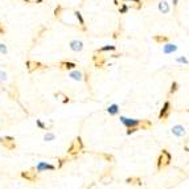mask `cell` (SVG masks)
Segmentation results:
<instances>
[{"instance_id":"obj_38","label":"cell","mask_w":189,"mask_h":189,"mask_svg":"<svg viewBox=\"0 0 189 189\" xmlns=\"http://www.w3.org/2000/svg\"><path fill=\"white\" fill-rule=\"evenodd\" d=\"M173 1V5H177V3H179V0H172Z\"/></svg>"},{"instance_id":"obj_14","label":"cell","mask_w":189,"mask_h":189,"mask_svg":"<svg viewBox=\"0 0 189 189\" xmlns=\"http://www.w3.org/2000/svg\"><path fill=\"white\" fill-rule=\"evenodd\" d=\"M138 130H149L152 127V123L149 120L144 119V120H139V125L136 126Z\"/></svg>"},{"instance_id":"obj_1","label":"cell","mask_w":189,"mask_h":189,"mask_svg":"<svg viewBox=\"0 0 189 189\" xmlns=\"http://www.w3.org/2000/svg\"><path fill=\"white\" fill-rule=\"evenodd\" d=\"M171 160H172L171 154H169L167 149H163L161 154H160V156H159V159H157V169L161 171L163 168L168 167V165L171 164Z\"/></svg>"},{"instance_id":"obj_24","label":"cell","mask_w":189,"mask_h":189,"mask_svg":"<svg viewBox=\"0 0 189 189\" xmlns=\"http://www.w3.org/2000/svg\"><path fill=\"white\" fill-rule=\"evenodd\" d=\"M56 97H61L62 98V103H67V102H70V98L67 97V95H65V94H62V93H57V94H56Z\"/></svg>"},{"instance_id":"obj_26","label":"cell","mask_w":189,"mask_h":189,"mask_svg":"<svg viewBox=\"0 0 189 189\" xmlns=\"http://www.w3.org/2000/svg\"><path fill=\"white\" fill-rule=\"evenodd\" d=\"M7 52H8L7 46H5L4 44H0V53H3V54H7Z\"/></svg>"},{"instance_id":"obj_25","label":"cell","mask_w":189,"mask_h":189,"mask_svg":"<svg viewBox=\"0 0 189 189\" xmlns=\"http://www.w3.org/2000/svg\"><path fill=\"white\" fill-rule=\"evenodd\" d=\"M128 9H130V7H128V5L123 4V5H120V7H119V13H122V15H125V13H127V12H128Z\"/></svg>"},{"instance_id":"obj_8","label":"cell","mask_w":189,"mask_h":189,"mask_svg":"<svg viewBox=\"0 0 189 189\" xmlns=\"http://www.w3.org/2000/svg\"><path fill=\"white\" fill-rule=\"evenodd\" d=\"M120 122L125 125L127 128H130V127H135L139 125V120L136 119H130V118H126V117H120Z\"/></svg>"},{"instance_id":"obj_19","label":"cell","mask_w":189,"mask_h":189,"mask_svg":"<svg viewBox=\"0 0 189 189\" xmlns=\"http://www.w3.org/2000/svg\"><path fill=\"white\" fill-rule=\"evenodd\" d=\"M126 182H128V184H135V185H142V180L139 179V177H128V179L126 180Z\"/></svg>"},{"instance_id":"obj_28","label":"cell","mask_w":189,"mask_h":189,"mask_svg":"<svg viewBox=\"0 0 189 189\" xmlns=\"http://www.w3.org/2000/svg\"><path fill=\"white\" fill-rule=\"evenodd\" d=\"M102 156L105 157V159L107 160V161H112V160H114V156H112V155H109V154H103Z\"/></svg>"},{"instance_id":"obj_2","label":"cell","mask_w":189,"mask_h":189,"mask_svg":"<svg viewBox=\"0 0 189 189\" xmlns=\"http://www.w3.org/2000/svg\"><path fill=\"white\" fill-rule=\"evenodd\" d=\"M82 149H83L82 139L78 136V138H75V139L73 140V143L70 144V147L67 148V154L72 155V156H75V155H78L81 151H82Z\"/></svg>"},{"instance_id":"obj_10","label":"cell","mask_w":189,"mask_h":189,"mask_svg":"<svg viewBox=\"0 0 189 189\" xmlns=\"http://www.w3.org/2000/svg\"><path fill=\"white\" fill-rule=\"evenodd\" d=\"M75 66H77V64L70 62V61H62V62H60L61 70H73V69H75Z\"/></svg>"},{"instance_id":"obj_17","label":"cell","mask_w":189,"mask_h":189,"mask_svg":"<svg viewBox=\"0 0 189 189\" xmlns=\"http://www.w3.org/2000/svg\"><path fill=\"white\" fill-rule=\"evenodd\" d=\"M159 11L161 13H168L169 12V4L167 1H160L159 3Z\"/></svg>"},{"instance_id":"obj_33","label":"cell","mask_w":189,"mask_h":189,"mask_svg":"<svg viewBox=\"0 0 189 189\" xmlns=\"http://www.w3.org/2000/svg\"><path fill=\"white\" fill-rule=\"evenodd\" d=\"M177 61H179V62H181V64H188V60L185 57H180Z\"/></svg>"},{"instance_id":"obj_32","label":"cell","mask_w":189,"mask_h":189,"mask_svg":"<svg viewBox=\"0 0 189 189\" xmlns=\"http://www.w3.org/2000/svg\"><path fill=\"white\" fill-rule=\"evenodd\" d=\"M4 33H5V27H4V24L0 22V35H4Z\"/></svg>"},{"instance_id":"obj_18","label":"cell","mask_w":189,"mask_h":189,"mask_svg":"<svg viewBox=\"0 0 189 189\" xmlns=\"http://www.w3.org/2000/svg\"><path fill=\"white\" fill-rule=\"evenodd\" d=\"M74 15H75V17H77L78 22H80V25L82 27V29H83V30H86V27H85V20H83V17H82V13H81L80 11H75Z\"/></svg>"},{"instance_id":"obj_29","label":"cell","mask_w":189,"mask_h":189,"mask_svg":"<svg viewBox=\"0 0 189 189\" xmlns=\"http://www.w3.org/2000/svg\"><path fill=\"white\" fill-rule=\"evenodd\" d=\"M66 161H69V159H67V157H62V159H60V164H58V168L62 167V165H64Z\"/></svg>"},{"instance_id":"obj_34","label":"cell","mask_w":189,"mask_h":189,"mask_svg":"<svg viewBox=\"0 0 189 189\" xmlns=\"http://www.w3.org/2000/svg\"><path fill=\"white\" fill-rule=\"evenodd\" d=\"M89 77H90V74L86 72V73H85V78H86V82H87V83H89Z\"/></svg>"},{"instance_id":"obj_7","label":"cell","mask_w":189,"mask_h":189,"mask_svg":"<svg viewBox=\"0 0 189 189\" xmlns=\"http://www.w3.org/2000/svg\"><path fill=\"white\" fill-rule=\"evenodd\" d=\"M21 177L25 180H28L29 182H36L38 180V176H37V172L30 169V171H25V172H21Z\"/></svg>"},{"instance_id":"obj_35","label":"cell","mask_w":189,"mask_h":189,"mask_svg":"<svg viewBox=\"0 0 189 189\" xmlns=\"http://www.w3.org/2000/svg\"><path fill=\"white\" fill-rule=\"evenodd\" d=\"M123 1H134V3H142V0H123Z\"/></svg>"},{"instance_id":"obj_5","label":"cell","mask_w":189,"mask_h":189,"mask_svg":"<svg viewBox=\"0 0 189 189\" xmlns=\"http://www.w3.org/2000/svg\"><path fill=\"white\" fill-rule=\"evenodd\" d=\"M0 143L3 144V147H5L9 151H13L16 148V143L15 139L12 136H5V138H0Z\"/></svg>"},{"instance_id":"obj_12","label":"cell","mask_w":189,"mask_h":189,"mask_svg":"<svg viewBox=\"0 0 189 189\" xmlns=\"http://www.w3.org/2000/svg\"><path fill=\"white\" fill-rule=\"evenodd\" d=\"M154 41L156 42V44L163 45V44H165V42H168L169 38L167 37V36H164V35H155L154 36Z\"/></svg>"},{"instance_id":"obj_27","label":"cell","mask_w":189,"mask_h":189,"mask_svg":"<svg viewBox=\"0 0 189 189\" xmlns=\"http://www.w3.org/2000/svg\"><path fill=\"white\" fill-rule=\"evenodd\" d=\"M44 139L46 140V142H50V140L54 139V134H46V135H45Z\"/></svg>"},{"instance_id":"obj_6","label":"cell","mask_w":189,"mask_h":189,"mask_svg":"<svg viewBox=\"0 0 189 189\" xmlns=\"http://www.w3.org/2000/svg\"><path fill=\"white\" fill-rule=\"evenodd\" d=\"M171 102L169 101H167V102L164 103V106H163V109H161V111H160V114H159V119L160 120H167L168 119V117H169V114H171Z\"/></svg>"},{"instance_id":"obj_36","label":"cell","mask_w":189,"mask_h":189,"mask_svg":"<svg viewBox=\"0 0 189 189\" xmlns=\"http://www.w3.org/2000/svg\"><path fill=\"white\" fill-rule=\"evenodd\" d=\"M118 36H119V33H118V32H115V33H114V36H112V37H114V38H118Z\"/></svg>"},{"instance_id":"obj_39","label":"cell","mask_w":189,"mask_h":189,"mask_svg":"<svg viewBox=\"0 0 189 189\" xmlns=\"http://www.w3.org/2000/svg\"><path fill=\"white\" fill-rule=\"evenodd\" d=\"M24 1H25V3H30V0H24Z\"/></svg>"},{"instance_id":"obj_4","label":"cell","mask_w":189,"mask_h":189,"mask_svg":"<svg viewBox=\"0 0 189 189\" xmlns=\"http://www.w3.org/2000/svg\"><path fill=\"white\" fill-rule=\"evenodd\" d=\"M93 62H94L95 67H98V69H103V67H105V64H106V58H105V56H102V53L94 52Z\"/></svg>"},{"instance_id":"obj_20","label":"cell","mask_w":189,"mask_h":189,"mask_svg":"<svg viewBox=\"0 0 189 189\" xmlns=\"http://www.w3.org/2000/svg\"><path fill=\"white\" fill-rule=\"evenodd\" d=\"M107 111H109L110 115H117L118 112H119V106L114 103V105H111V106L109 107V109H107Z\"/></svg>"},{"instance_id":"obj_9","label":"cell","mask_w":189,"mask_h":189,"mask_svg":"<svg viewBox=\"0 0 189 189\" xmlns=\"http://www.w3.org/2000/svg\"><path fill=\"white\" fill-rule=\"evenodd\" d=\"M69 45H70V49H72L73 52H81V50L83 49V42L80 40H72Z\"/></svg>"},{"instance_id":"obj_23","label":"cell","mask_w":189,"mask_h":189,"mask_svg":"<svg viewBox=\"0 0 189 189\" xmlns=\"http://www.w3.org/2000/svg\"><path fill=\"white\" fill-rule=\"evenodd\" d=\"M177 89H179V83L176 82V81H173L171 85V90H169V95H172L173 93H176L177 91Z\"/></svg>"},{"instance_id":"obj_16","label":"cell","mask_w":189,"mask_h":189,"mask_svg":"<svg viewBox=\"0 0 189 189\" xmlns=\"http://www.w3.org/2000/svg\"><path fill=\"white\" fill-rule=\"evenodd\" d=\"M69 77L73 78V80H75V81H81L83 78L82 77V73L78 72V70H74V69H73V72L69 73Z\"/></svg>"},{"instance_id":"obj_11","label":"cell","mask_w":189,"mask_h":189,"mask_svg":"<svg viewBox=\"0 0 189 189\" xmlns=\"http://www.w3.org/2000/svg\"><path fill=\"white\" fill-rule=\"evenodd\" d=\"M54 171L56 167L54 165H52V164H46V163H38V165H37V172H42V171Z\"/></svg>"},{"instance_id":"obj_22","label":"cell","mask_w":189,"mask_h":189,"mask_svg":"<svg viewBox=\"0 0 189 189\" xmlns=\"http://www.w3.org/2000/svg\"><path fill=\"white\" fill-rule=\"evenodd\" d=\"M62 12H64V8L61 7V5H57V7H56V9H54V17L56 19H61Z\"/></svg>"},{"instance_id":"obj_37","label":"cell","mask_w":189,"mask_h":189,"mask_svg":"<svg viewBox=\"0 0 189 189\" xmlns=\"http://www.w3.org/2000/svg\"><path fill=\"white\" fill-rule=\"evenodd\" d=\"M114 4L115 5H119V0H114Z\"/></svg>"},{"instance_id":"obj_21","label":"cell","mask_w":189,"mask_h":189,"mask_svg":"<svg viewBox=\"0 0 189 189\" xmlns=\"http://www.w3.org/2000/svg\"><path fill=\"white\" fill-rule=\"evenodd\" d=\"M114 50H115V46H114V45H106V46H102L101 49L95 50V52L103 53V52H114Z\"/></svg>"},{"instance_id":"obj_31","label":"cell","mask_w":189,"mask_h":189,"mask_svg":"<svg viewBox=\"0 0 189 189\" xmlns=\"http://www.w3.org/2000/svg\"><path fill=\"white\" fill-rule=\"evenodd\" d=\"M36 123H37V126L40 127V128H42V130H45V128H46V126H45L44 123L41 122V120H37V122H36Z\"/></svg>"},{"instance_id":"obj_3","label":"cell","mask_w":189,"mask_h":189,"mask_svg":"<svg viewBox=\"0 0 189 189\" xmlns=\"http://www.w3.org/2000/svg\"><path fill=\"white\" fill-rule=\"evenodd\" d=\"M25 66H27V70L29 73H33L36 70H46L48 69V65L37 62V61H32V60H28L25 62Z\"/></svg>"},{"instance_id":"obj_15","label":"cell","mask_w":189,"mask_h":189,"mask_svg":"<svg viewBox=\"0 0 189 189\" xmlns=\"http://www.w3.org/2000/svg\"><path fill=\"white\" fill-rule=\"evenodd\" d=\"M172 132H173V135H176V136H184L185 128L182 126H175L173 128H172Z\"/></svg>"},{"instance_id":"obj_30","label":"cell","mask_w":189,"mask_h":189,"mask_svg":"<svg viewBox=\"0 0 189 189\" xmlns=\"http://www.w3.org/2000/svg\"><path fill=\"white\" fill-rule=\"evenodd\" d=\"M5 80H7V74H5V72L0 70V81H5Z\"/></svg>"},{"instance_id":"obj_13","label":"cell","mask_w":189,"mask_h":189,"mask_svg":"<svg viewBox=\"0 0 189 189\" xmlns=\"http://www.w3.org/2000/svg\"><path fill=\"white\" fill-rule=\"evenodd\" d=\"M177 50V46L173 44H165L164 46H163V52L165 53V54H171V53L176 52Z\"/></svg>"}]
</instances>
